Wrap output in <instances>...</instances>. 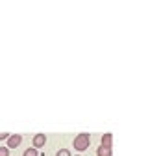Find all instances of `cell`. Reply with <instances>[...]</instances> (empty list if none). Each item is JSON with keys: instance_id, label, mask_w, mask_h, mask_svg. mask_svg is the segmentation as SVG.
<instances>
[{"instance_id": "obj_1", "label": "cell", "mask_w": 148, "mask_h": 156, "mask_svg": "<svg viewBox=\"0 0 148 156\" xmlns=\"http://www.w3.org/2000/svg\"><path fill=\"white\" fill-rule=\"evenodd\" d=\"M91 145V136L89 134H78L76 138H74V149L76 151H85L87 147Z\"/></svg>"}, {"instance_id": "obj_2", "label": "cell", "mask_w": 148, "mask_h": 156, "mask_svg": "<svg viewBox=\"0 0 148 156\" xmlns=\"http://www.w3.org/2000/svg\"><path fill=\"white\" fill-rule=\"evenodd\" d=\"M21 141H22V138H21V136H18V134H15V136H9V138H8V149H15V147H18V145H21Z\"/></svg>"}, {"instance_id": "obj_3", "label": "cell", "mask_w": 148, "mask_h": 156, "mask_svg": "<svg viewBox=\"0 0 148 156\" xmlns=\"http://www.w3.org/2000/svg\"><path fill=\"white\" fill-rule=\"evenodd\" d=\"M45 143H46V136H45V134H37L35 138H33V147H35V149L43 147Z\"/></svg>"}, {"instance_id": "obj_4", "label": "cell", "mask_w": 148, "mask_h": 156, "mask_svg": "<svg viewBox=\"0 0 148 156\" xmlns=\"http://www.w3.org/2000/svg\"><path fill=\"white\" fill-rule=\"evenodd\" d=\"M111 140H113V136H111V134H104L102 136V147L111 149Z\"/></svg>"}, {"instance_id": "obj_5", "label": "cell", "mask_w": 148, "mask_h": 156, "mask_svg": "<svg viewBox=\"0 0 148 156\" xmlns=\"http://www.w3.org/2000/svg\"><path fill=\"white\" fill-rule=\"evenodd\" d=\"M96 154L98 156H111V149H106V147H98V151H96Z\"/></svg>"}, {"instance_id": "obj_6", "label": "cell", "mask_w": 148, "mask_h": 156, "mask_svg": "<svg viewBox=\"0 0 148 156\" xmlns=\"http://www.w3.org/2000/svg\"><path fill=\"white\" fill-rule=\"evenodd\" d=\"M24 156H39V152H37L35 149H26L24 151Z\"/></svg>"}, {"instance_id": "obj_7", "label": "cell", "mask_w": 148, "mask_h": 156, "mask_svg": "<svg viewBox=\"0 0 148 156\" xmlns=\"http://www.w3.org/2000/svg\"><path fill=\"white\" fill-rule=\"evenodd\" d=\"M0 156H9V149L8 147H0Z\"/></svg>"}, {"instance_id": "obj_8", "label": "cell", "mask_w": 148, "mask_h": 156, "mask_svg": "<svg viewBox=\"0 0 148 156\" xmlns=\"http://www.w3.org/2000/svg\"><path fill=\"white\" fill-rule=\"evenodd\" d=\"M56 156H70V152L67 149H61V151H58V154H56Z\"/></svg>"}, {"instance_id": "obj_9", "label": "cell", "mask_w": 148, "mask_h": 156, "mask_svg": "<svg viewBox=\"0 0 148 156\" xmlns=\"http://www.w3.org/2000/svg\"><path fill=\"white\" fill-rule=\"evenodd\" d=\"M8 138H9L8 132H2V134H0V141H2V140H8Z\"/></svg>"}]
</instances>
